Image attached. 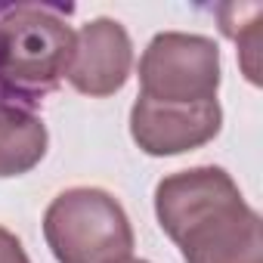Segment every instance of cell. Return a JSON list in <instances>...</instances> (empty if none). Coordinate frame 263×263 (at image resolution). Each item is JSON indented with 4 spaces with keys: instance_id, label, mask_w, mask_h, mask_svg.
Listing matches in <instances>:
<instances>
[{
    "instance_id": "3957f363",
    "label": "cell",
    "mask_w": 263,
    "mask_h": 263,
    "mask_svg": "<svg viewBox=\"0 0 263 263\" xmlns=\"http://www.w3.org/2000/svg\"><path fill=\"white\" fill-rule=\"evenodd\" d=\"M44 238L59 263H124L134 254L121 201L96 186L59 192L44 214Z\"/></svg>"
},
{
    "instance_id": "5b68a950",
    "label": "cell",
    "mask_w": 263,
    "mask_h": 263,
    "mask_svg": "<svg viewBox=\"0 0 263 263\" xmlns=\"http://www.w3.org/2000/svg\"><path fill=\"white\" fill-rule=\"evenodd\" d=\"M220 127H223V111L217 99L195 105H174L137 96L134 108H130V137L146 155L155 158L201 149L220 134Z\"/></svg>"
},
{
    "instance_id": "7a4b0ae2",
    "label": "cell",
    "mask_w": 263,
    "mask_h": 263,
    "mask_svg": "<svg viewBox=\"0 0 263 263\" xmlns=\"http://www.w3.org/2000/svg\"><path fill=\"white\" fill-rule=\"evenodd\" d=\"M71 7L0 4V90L41 102L68 74L74 53Z\"/></svg>"
},
{
    "instance_id": "277c9868",
    "label": "cell",
    "mask_w": 263,
    "mask_h": 263,
    "mask_svg": "<svg viewBox=\"0 0 263 263\" xmlns=\"http://www.w3.org/2000/svg\"><path fill=\"white\" fill-rule=\"evenodd\" d=\"M140 96L155 102H214L220 90V47L204 34H155L140 59Z\"/></svg>"
},
{
    "instance_id": "52a82bcc",
    "label": "cell",
    "mask_w": 263,
    "mask_h": 263,
    "mask_svg": "<svg viewBox=\"0 0 263 263\" xmlns=\"http://www.w3.org/2000/svg\"><path fill=\"white\" fill-rule=\"evenodd\" d=\"M44 155H47L44 121L16 102H0V180L34 171L44 161Z\"/></svg>"
},
{
    "instance_id": "8992f818",
    "label": "cell",
    "mask_w": 263,
    "mask_h": 263,
    "mask_svg": "<svg viewBox=\"0 0 263 263\" xmlns=\"http://www.w3.org/2000/svg\"><path fill=\"white\" fill-rule=\"evenodd\" d=\"M134 68V44L118 19H90L74 34V53L68 65V84L84 96L118 93Z\"/></svg>"
},
{
    "instance_id": "6da1fadb",
    "label": "cell",
    "mask_w": 263,
    "mask_h": 263,
    "mask_svg": "<svg viewBox=\"0 0 263 263\" xmlns=\"http://www.w3.org/2000/svg\"><path fill=\"white\" fill-rule=\"evenodd\" d=\"M155 217L186 263H263V220L223 167H189L155 186Z\"/></svg>"
},
{
    "instance_id": "ba28073f",
    "label": "cell",
    "mask_w": 263,
    "mask_h": 263,
    "mask_svg": "<svg viewBox=\"0 0 263 263\" xmlns=\"http://www.w3.org/2000/svg\"><path fill=\"white\" fill-rule=\"evenodd\" d=\"M220 16V28L226 37H232L241 50V65H245V74L251 84H260V74H257V34H260V16H263V7L257 13L248 16V22L241 25V16H245V7L238 4H226L217 10Z\"/></svg>"
},
{
    "instance_id": "30bf717a",
    "label": "cell",
    "mask_w": 263,
    "mask_h": 263,
    "mask_svg": "<svg viewBox=\"0 0 263 263\" xmlns=\"http://www.w3.org/2000/svg\"><path fill=\"white\" fill-rule=\"evenodd\" d=\"M124 263H149V260H134V257H130V260H124Z\"/></svg>"
},
{
    "instance_id": "9c48e42d",
    "label": "cell",
    "mask_w": 263,
    "mask_h": 263,
    "mask_svg": "<svg viewBox=\"0 0 263 263\" xmlns=\"http://www.w3.org/2000/svg\"><path fill=\"white\" fill-rule=\"evenodd\" d=\"M0 263H31L25 248H22V241L4 226H0Z\"/></svg>"
}]
</instances>
